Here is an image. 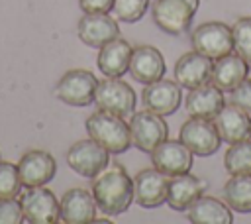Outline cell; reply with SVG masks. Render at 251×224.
Returning <instances> with one entry per match:
<instances>
[{"label": "cell", "instance_id": "7c38bea8", "mask_svg": "<svg viewBox=\"0 0 251 224\" xmlns=\"http://www.w3.org/2000/svg\"><path fill=\"white\" fill-rule=\"evenodd\" d=\"M18 171L24 187H43L57 173V161L49 151L29 149L18 161Z\"/></svg>", "mask_w": 251, "mask_h": 224}, {"label": "cell", "instance_id": "83f0119b", "mask_svg": "<svg viewBox=\"0 0 251 224\" xmlns=\"http://www.w3.org/2000/svg\"><path fill=\"white\" fill-rule=\"evenodd\" d=\"M22 187L18 165L10 161L0 163V198H16L22 193Z\"/></svg>", "mask_w": 251, "mask_h": 224}, {"label": "cell", "instance_id": "5bb4252c", "mask_svg": "<svg viewBox=\"0 0 251 224\" xmlns=\"http://www.w3.org/2000/svg\"><path fill=\"white\" fill-rule=\"evenodd\" d=\"M76 33L80 41L86 43L88 47H102L120 35V26L116 18H112L108 12H94L84 14L78 20Z\"/></svg>", "mask_w": 251, "mask_h": 224}, {"label": "cell", "instance_id": "6da1fadb", "mask_svg": "<svg viewBox=\"0 0 251 224\" xmlns=\"http://www.w3.org/2000/svg\"><path fill=\"white\" fill-rule=\"evenodd\" d=\"M92 196L104 214L118 216L133 202V179L124 165H106L92 181Z\"/></svg>", "mask_w": 251, "mask_h": 224}, {"label": "cell", "instance_id": "277c9868", "mask_svg": "<svg viewBox=\"0 0 251 224\" xmlns=\"http://www.w3.org/2000/svg\"><path fill=\"white\" fill-rule=\"evenodd\" d=\"M198 4L200 0H155L151 8L153 20L163 31L180 35L192 24Z\"/></svg>", "mask_w": 251, "mask_h": 224}, {"label": "cell", "instance_id": "603a6c76", "mask_svg": "<svg viewBox=\"0 0 251 224\" xmlns=\"http://www.w3.org/2000/svg\"><path fill=\"white\" fill-rule=\"evenodd\" d=\"M131 51H133V47L129 45V41H126L124 37L118 35L116 39H112L100 47V53L96 59L98 69L106 77H122L126 71H129Z\"/></svg>", "mask_w": 251, "mask_h": 224}, {"label": "cell", "instance_id": "ac0fdd59", "mask_svg": "<svg viewBox=\"0 0 251 224\" xmlns=\"http://www.w3.org/2000/svg\"><path fill=\"white\" fill-rule=\"evenodd\" d=\"M143 104L147 110L159 114V116H169L173 114L178 104H180V84L175 81H167V79H159L155 83H149L143 88Z\"/></svg>", "mask_w": 251, "mask_h": 224}, {"label": "cell", "instance_id": "ffe728a7", "mask_svg": "<svg viewBox=\"0 0 251 224\" xmlns=\"http://www.w3.org/2000/svg\"><path fill=\"white\" fill-rule=\"evenodd\" d=\"M224 104H226V100H224L222 90L212 83L190 88L184 98V108H186L188 116H192V118L214 120V116L222 110Z\"/></svg>", "mask_w": 251, "mask_h": 224}, {"label": "cell", "instance_id": "8fae6325", "mask_svg": "<svg viewBox=\"0 0 251 224\" xmlns=\"http://www.w3.org/2000/svg\"><path fill=\"white\" fill-rule=\"evenodd\" d=\"M169 175L159 169H141L133 177V200L143 208H157L167 202Z\"/></svg>", "mask_w": 251, "mask_h": 224}, {"label": "cell", "instance_id": "2e32d148", "mask_svg": "<svg viewBox=\"0 0 251 224\" xmlns=\"http://www.w3.org/2000/svg\"><path fill=\"white\" fill-rule=\"evenodd\" d=\"M214 124L222 141L237 143L251 138V116L233 102L222 106V110L214 116Z\"/></svg>", "mask_w": 251, "mask_h": 224}, {"label": "cell", "instance_id": "9a60e30c", "mask_svg": "<svg viewBox=\"0 0 251 224\" xmlns=\"http://www.w3.org/2000/svg\"><path fill=\"white\" fill-rule=\"evenodd\" d=\"M96 200L86 189H69L59 200V218L65 224H88L96 218Z\"/></svg>", "mask_w": 251, "mask_h": 224}, {"label": "cell", "instance_id": "9c48e42d", "mask_svg": "<svg viewBox=\"0 0 251 224\" xmlns=\"http://www.w3.org/2000/svg\"><path fill=\"white\" fill-rule=\"evenodd\" d=\"M180 141L194 153V155H202L208 157L212 153L218 151L222 138L216 130V124L212 120L206 118H192L186 120L180 126Z\"/></svg>", "mask_w": 251, "mask_h": 224}, {"label": "cell", "instance_id": "d6986e66", "mask_svg": "<svg viewBox=\"0 0 251 224\" xmlns=\"http://www.w3.org/2000/svg\"><path fill=\"white\" fill-rule=\"evenodd\" d=\"M129 73L137 83L149 84L165 75V59L163 53L153 45H137L131 51Z\"/></svg>", "mask_w": 251, "mask_h": 224}, {"label": "cell", "instance_id": "f1b7e54d", "mask_svg": "<svg viewBox=\"0 0 251 224\" xmlns=\"http://www.w3.org/2000/svg\"><path fill=\"white\" fill-rule=\"evenodd\" d=\"M147 6H149V0H114L112 12L116 20L133 24L143 18V14L147 12Z\"/></svg>", "mask_w": 251, "mask_h": 224}, {"label": "cell", "instance_id": "8992f818", "mask_svg": "<svg viewBox=\"0 0 251 224\" xmlns=\"http://www.w3.org/2000/svg\"><path fill=\"white\" fill-rule=\"evenodd\" d=\"M194 51L210 57L212 61L233 51L231 28L224 22H206L200 24L190 35Z\"/></svg>", "mask_w": 251, "mask_h": 224}, {"label": "cell", "instance_id": "52a82bcc", "mask_svg": "<svg viewBox=\"0 0 251 224\" xmlns=\"http://www.w3.org/2000/svg\"><path fill=\"white\" fill-rule=\"evenodd\" d=\"M108 161H110V151L104 149L92 138L75 141L67 151L69 167L80 177H88V179H94L108 165Z\"/></svg>", "mask_w": 251, "mask_h": 224}, {"label": "cell", "instance_id": "44dd1931", "mask_svg": "<svg viewBox=\"0 0 251 224\" xmlns=\"http://www.w3.org/2000/svg\"><path fill=\"white\" fill-rule=\"evenodd\" d=\"M206 189V181L196 177V175H190L188 173H180V175H175L169 179V189H167V204L173 208V210H186L198 196H202Z\"/></svg>", "mask_w": 251, "mask_h": 224}, {"label": "cell", "instance_id": "7402d4cb", "mask_svg": "<svg viewBox=\"0 0 251 224\" xmlns=\"http://www.w3.org/2000/svg\"><path fill=\"white\" fill-rule=\"evenodd\" d=\"M247 71H249V63L241 55L231 51V53L214 61L210 83L216 84L222 92L224 90L231 92L237 84H241L247 79Z\"/></svg>", "mask_w": 251, "mask_h": 224}, {"label": "cell", "instance_id": "3957f363", "mask_svg": "<svg viewBox=\"0 0 251 224\" xmlns=\"http://www.w3.org/2000/svg\"><path fill=\"white\" fill-rule=\"evenodd\" d=\"M135 92L133 88L120 81V77H106L104 81H98L96 92H94V104L98 110L127 118L133 114L135 108Z\"/></svg>", "mask_w": 251, "mask_h": 224}, {"label": "cell", "instance_id": "7a4b0ae2", "mask_svg": "<svg viewBox=\"0 0 251 224\" xmlns=\"http://www.w3.org/2000/svg\"><path fill=\"white\" fill-rule=\"evenodd\" d=\"M86 132L94 141H98L110 153H124L131 147L129 124H126L122 116L98 110L88 116Z\"/></svg>", "mask_w": 251, "mask_h": 224}, {"label": "cell", "instance_id": "f546056e", "mask_svg": "<svg viewBox=\"0 0 251 224\" xmlns=\"http://www.w3.org/2000/svg\"><path fill=\"white\" fill-rule=\"evenodd\" d=\"M24 222L22 202L16 198H0V224H20Z\"/></svg>", "mask_w": 251, "mask_h": 224}, {"label": "cell", "instance_id": "4dcf8cb0", "mask_svg": "<svg viewBox=\"0 0 251 224\" xmlns=\"http://www.w3.org/2000/svg\"><path fill=\"white\" fill-rule=\"evenodd\" d=\"M229 102H233L235 106H239V108H243L245 112L251 114V81L249 79H245L241 84H237L231 90Z\"/></svg>", "mask_w": 251, "mask_h": 224}, {"label": "cell", "instance_id": "30bf717a", "mask_svg": "<svg viewBox=\"0 0 251 224\" xmlns=\"http://www.w3.org/2000/svg\"><path fill=\"white\" fill-rule=\"evenodd\" d=\"M24 220L31 224H53L59 222V200L45 185L43 187H27L24 196L20 198Z\"/></svg>", "mask_w": 251, "mask_h": 224}, {"label": "cell", "instance_id": "484cf974", "mask_svg": "<svg viewBox=\"0 0 251 224\" xmlns=\"http://www.w3.org/2000/svg\"><path fill=\"white\" fill-rule=\"evenodd\" d=\"M224 167L229 175H251V140L229 143L224 155Z\"/></svg>", "mask_w": 251, "mask_h": 224}, {"label": "cell", "instance_id": "5b68a950", "mask_svg": "<svg viewBox=\"0 0 251 224\" xmlns=\"http://www.w3.org/2000/svg\"><path fill=\"white\" fill-rule=\"evenodd\" d=\"M98 79L86 69L67 71L55 84V96L69 106H88L94 102Z\"/></svg>", "mask_w": 251, "mask_h": 224}, {"label": "cell", "instance_id": "e0dca14e", "mask_svg": "<svg viewBox=\"0 0 251 224\" xmlns=\"http://www.w3.org/2000/svg\"><path fill=\"white\" fill-rule=\"evenodd\" d=\"M212 59L198 53V51H188L184 53L176 65H175V81L180 84V88H196L212 79Z\"/></svg>", "mask_w": 251, "mask_h": 224}, {"label": "cell", "instance_id": "d6a6232c", "mask_svg": "<svg viewBox=\"0 0 251 224\" xmlns=\"http://www.w3.org/2000/svg\"><path fill=\"white\" fill-rule=\"evenodd\" d=\"M247 79L251 81V67H249V71H247Z\"/></svg>", "mask_w": 251, "mask_h": 224}, {"label": "cell", "instance_id": "ba28073f", "mask_svg": "<svg viewBox=\"0 0 251 224\" xmlns=\"http://www.w3.org/2000/svg\"><path fill=\"white\" fill-rule=\"evenodd\" d=\"M129 132H131V145H135L145 153H151L161 141L167 140L169 126L163 120V116L145 110V112H135L131 116Z\"/></svg>", "mask_w": 251, "mask_h": 224}, {"label": "cell", "instance_id": "d4e9b609", "mask_svg": "<svg viewBox=\"0 0 251 224\" xmlns=\"http://www.w3.org/2000/svg\"><path fill=\"white\" fill-rule=\"evenodd\" d=\"M224 200L235 212H251V175H231L224 185Z\"/></svg>", "mask_w": 251, "mask_h": 224}, {"label": "cell", "instance_id": "4fadbf2b", "mask_svg": "<svg viewBox=\"0 0 251 224\" xmlns=\"http://www.w3.org/2000/svg\"><path fill=\"white\" fill-rule=\"evenodd\" d=\"M192 151L180 140H165L151 151L153 167L169 177L188 173L192 167Z\"/></svg>", "mask_w": 251, "mask_h": 224}, {"label": "cell", "instance_id": "cb8c5ba5", "mask_svg": "<svg viewBox=\"0 0 251 224\" xmlns=\"http://www.w3.org/2000/svg\"><path fill=\"white\" fill-rule=\"evenodd\" d=\"M186 218L194 224H231V208L216 196H198L188 208Z\"/></svg>", "mask_w": 251, "mask_h": 224}, {"label": "cell", "instance_id": "4316f807", "mask_svg": "<svg viewBox=\"0 0 251 224\" xmlns=\"http://www.w3.org/2000/svg\"><path fill=\"white\" fill-rule=\"evenodd\" d=\"M233 35V49L251 65V18H239L231 26Z\"/></svg>", "mask_w": 251, "mask_h": 224}, {"label": "cell", "instance_id": "1f68e13d", "mask_svg": "<svg viewBox=\"0 0 251 224\" xmlns=\"http://www.w3.org/2000/svg\"><path fill=\"white\" fill-rule=\"evenodd\" d=\"M78 4L84 14H94V12H110L114 0H78Z\"/></svg>", "mask_w": 251, "mask_h": 224}]
</instances>
